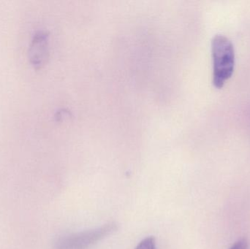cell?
<instances>
[{
	"mask_svg": "<svg viewBox=\"0 0 250 249\" xmlns=\"http://www.w3.org/2000/svg\"><path fill=\"white\" fill-rule=\"evenodd\" d=\"M213 80L214 87L222 89L233 76L235 67L234 47L223 35H216L211 40Z\"/></svg>",
	"mask_w": 250,
	"mask_h": 249,
	"instance_id": "1",
	"label": "cell"
},
{
	"mask_svg": "<svg viewBox=\"0 0 250 249\" xmlns=\"http://www.w3.org/2000/svg\"><path fill=\"white\" fill-rule=\"evenodd\" d=\"M117 229V225L111 222L90 230L66 235L57 241L54 249H89Z\"/></svg>",
	"mask_w": 250,
	"mask_h": 249,
	"instance_id": "2",
	"label": "cell"
},
{
	"mask_svg": "<svg viewBox=\"0 0 250 249\" xmlns=\"http://www.w3.org/2000/svg\"><path fill=\"white\" fill-rule=\"evenodd\" d=\"M48 54V36L43 32L35 34L29 49V58L34 67H41Z\"/></svg>",
	"mask_w": 250,
	"mask_h": 249,
	"instance_id": "3",
	"label": "cell"
},
{
	"mask_svg": "<svg viewBox=\"0 0 250 249\" xmlns=\"http://www.w3.org/2000/svg\"><path fill=\"white\" fill-rule=\"evenodd\" d=\"M135 249H157L155 238L153 237H147L141 241Z\"/></svg>",
	"mask_w": 250,
	"mask_h": 249,
	"instance_id": "4",
	"label": "cell"
},
{
	"mask_svg": "<svg viewBox=\"0 0 250 249\" xmlns=\"http://www.w3.org/2000/svg\"><path fill=\"white\" fill-rule=\"evenodd\" d=\"M230 249H248V242L245 238L239 240Z\"/></svg>",
	"mask_w": 250,
	"mask_h": 249,
	"instance_id": "5",
	"label": "cell"
}]
</instances>
